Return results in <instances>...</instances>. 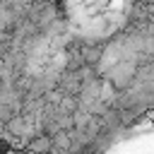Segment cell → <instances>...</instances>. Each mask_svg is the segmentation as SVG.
<instances>
[{"label": "cell", "mask_w": 154, "mask_h": 154, "mask_svg": "<svg viewBox=\"0 0 154 154\" xmlns=\"http://www.w3.org/2000/svg\"><path fill=\"white\" fill-rule=\"evenodd\" d=\"M113 96H111V84H103V89H101V101H111Z\"/></svg>", "instance_id": "3"}, {"label": "cell", "mask_w": 154, "mask_h": 154, "mask_svg": "<svg viewBox=\"0 0 154 154\" xmlns=\"http://www.w3.org/2000/svg\"><path fill=\"white\" fill-rule=\"evenodd\" d=\"M0 91H2V87H0Z\"/></svg>", "instance_id": "4"}, {"label": "cell", "mask_w": 154, "mask_h": 154, "mask_svg": "<svg viewBox=\"0 0 154 154\" xmlns=\"http://www.w3.org/2000/svg\"><path fill=\"white\" fill-rule=\"evenodd\" d=\"M53 140L51 137H46V135H41V137H36V140H31V152H38V154H48L51 149H53Z\"/></svg>", "instance_id": "1"}, {"label": "cell", "mask_w": 154, "mask_h": 154, "mask_svg": "<svg viewBox=\"0 0 154 154\" xmlns=\"http://www.w3.org/2000/svg\"><path fill=\"white\" fill-rule=\"evenodd\" d=\"M58 106H60L67 116H75V111H77V96H63Z\"/></svg>", "instance_id": "2"}]
</instances>
